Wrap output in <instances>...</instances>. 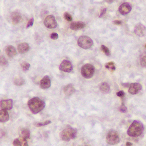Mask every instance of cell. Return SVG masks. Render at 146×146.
Segmentation results:
<instances>
[{"label":"cell","mask_w":146,"mask_h":146,"mask_svg":"<svg viewBox=\"0 0 146 146\" xmlns=\"http://www.w3.org/2000/svg\"><path fill=\"white\" fill-rule=\"evenodd\" d=\"M63 17H64V19L66 21H69V22L72 21L73 20V17H72V15L69 13H68V12H65V13H64Z\"/></svg>","instance_id":"obj_27"},{"label":"cell","mask_w":146,"mask_h":146,"mask_svg":"<svg viewBox=\"0 0 146 146\" xmlns=\"http://www.w3.org/2000/svg\"><path fill=\"white\" fill-rule=\"evenodd\" d=\"M99 89L103 93H108L110 91L109 85L106 82H103L100 85Z\"/></svg>","instance_id":"obj_21"},{"label":"cell","mask_w":146,"mask_h":146,"mask_svg":"<svg viewBox=\"0 0 146 146\" xmlns=\"http://www.w3.org/2000/svg\"><path fill=\"white\" fill-rule=\"evenodd\" d=\"M134 32L136 35L139 37L146 36V27L141 23L137 24L134 29Z\"/></svg>","instance_id":"obj_9"},{"label":"cell","mask_w":146,"mask_h":146,"mask_svg":"<svg viewBox=\"0 0 146 146\" xmlns=\"http://www.w3.org/2000/svg\"><path fill=\"white\" fill-rule=\"evenodd\" d=\"M31 137V133L30 131L27 129H24L21 133L20 139L22 142H24L25 141H27V140L30 139Z\"/></svg>","instance_id":"obj_18"},{"label":"cell","mask_w":146,"mask_h":146,"mask_svg":"<svg viewBox=\"0 0 146 146\" xmlns=\"http://www.w3.org/2000/svg\"><path fill=\"white\" fill-rule=\"evenodd\" d=\"M12 23L15 25H18L23 21V19L22 16L19 13H14L12 15Z\"/></svg>","instance_id":"obj_16"},{"label":"cell","mask_w":146,"mask_h":146,"mask_svg":"<svg viewBox=\"0 0 146 146\" xmlns=\"http://www.w3.org/2000/svg\"><path fill=\"white\" fill-rule=\"evenodd\" d=\"M101 50L106 55L108 56H110V51L106 46H105L104 45H101Z\"/></svg>","instance_id":"obj_26"},{"label":"cell","mask_w":146,"mask_h":146,"mask_svg":"<svg viewBox=\"0 0 146 146\" xmlns=\"http://www.w3.org/2000/svg\"><path fill=\"white\" fill-rule=\"evenodd\" d=\"M5 52L6 54L10 57L13 58L17 54V51L15 48L12 45H9L5 49Z\"/></svg>","instance_id":"obj_19"},{"label":"cell","mask_w":146,"mask_h":146,"mask_svg":"<svg viewBox=\"0 0 146 146\" xmlns=\"http://www.w3.org/2000/svg\"><path fill=\"white\" fill-rule=\"evenodd\" d=\"M51 123V121L50 120H47L43 122H35L34 123V125L36 127H43V126H46V125L50 124Z\"/></svg>","instance_id":"obj_24"},{"label":"cell","mask_w":146,"mask_h":146,"mask_svg":"<svg viewBox=\"0 0 146 146\" xmlns=\"http://www.w3.org/2000/svg\"><path fill=\"white\" fill-rule=\"evenodd\" d=\"M13 100L12 99L4 100L1 101V110H9L13 108Z\"/></svg>","instance_id":"obj_13"},{"label":"cell","mask_w":146,"mask_h":146,"mask_svg":"<svg viewBox=\"0 0 146 146\" xmlns=\"http://www.w3.org/2000/svg\"><path fill=\"white\" fill-rule=\"evenodd\" d=\"M124 94H125V93H124V92L123 91H120L117 93V95L118 97H121V98L123 97L124 96Z\"/></svg>","instance_id":"obj_34"},{"label":"cell","mask_w":146,"mask_h":146,"mask_svg":"<svg viewBox=\"0 0 146 146\" xmlns=\"http://www.w3.org/2000/svg\"></svg>","instance_id":"obj_42"},{"label":"cell","mask_w":146,"mask_h":146,"mask_svg":"<svg viewBox=\"0 0 146 146\" xmlns=\"http://www.w3.org/2000/svg\"><path fill=\"white\" fill-rule=\"evenodd\" d=\"M85 23L82 21H74L70 24V28L73 31H78L85 28Z\"/></svg>","instance_id":"obj_14"},{"label":"cell","mask_w":146,"mask_h":146,"mask_svg":"<svg viewBox=\"0 0 146 146\" xmlns=\"http://www.w3.org/2000/svg\"><path fill=\"white\" fill-rule=\"evenodd\" d=\"M106 8H104L101 10V13H100V15H99V18H101L103 17L106 12Z\"/></svg>","instance_id":"obj_35"},{"label":"cell","mask_w":146,"mask_h":146,"mask_svg":"<svg viewBox=\"0 0 146 146\" xmlns=\"http://www.w3.org/2000/svg\"><path fill=\"white\" fill-rule=\"evenodd\" d=\"M25 83V80L22 77L20 76H16L14 80V83L16 86H20L24 85Z\"/></svg>","instance_id":"obj_22"},{"label":"cell","mask_w":146,"mask_h":146,"mask_svg":"<svg viewBox=\"0 0 146 146\" xmlns=\"http://www.w3.org/2000/svg\"><path fill=\"white\" fill-rule=\"evenodd\" d=\"M122 85L124 87H128L129 86H130L129 83H123V84H122Z\"/></svg>","instance_id":"obj_37"},{"label":"cell","mask_w":146,"mask_h":146,"mask_svg":"<svg viewBox=\"0 0 146 146\" xmlns=\"http://www.w3.org/2000/svg\"><path fill=\"white\" fill-rule=\"evenodd\" d=\"M30 111L33 114H37L43 110L45 106V103L38 97H34L27 103Z\"/></svg>","instance_id":"obj_1"},{"label":"cell","mask_w":146,"mask_h":146,"mask_svg":"<svg viewBox=\"0 0 146 146\" xmlns=\"http://www.w3.org/2000/svg\"><path fill=\"white\" fill-rule=\"evenodd\" d=\"M8 65V62L7 60V59L3 57V56H1V65L3 66H7Z\"/></svg>","instance_id":"obj_29"},{"label":"cell","mask_w":146,"mask_h":146,"mask_svg":"<svg viewBox=\"0 0 146 146\" xmlns=\"http://www.w3.org/2000/svg\"><path fill=\"white\" fill-rule=\"evenodd\" d=\"M63 90L65 95L68 97L71 96L74 93L75 91L73 85L71 83L65 86L63 88Z\"/></svg>","instance_id":"obj_15"},{"label":"cell","mask_w":146,"mask_h":146,"mask_svg":"<svg viewBox=\"0 0 146 146\" xmlns=\"http://www.w3.org/2000/svg\"><path fill=\"white\" fill-rule=\"evenodd\" d=\"M78 45L84 49H88L92 46L93 41L88 36H82L80 37L78 40Z\"/></svg>","instance_id":"obj_5"},{"label":"cell","mask_w":146,"mask_h":146,"mask_svg":"<svg viewBox=\"0 0 146 146\" xmlns=\"http://www.w3.org/2000/svg\"><path fill=\"white\" fill-rule=\"evenodd\" d=\"M126 146H132L133 145V144L130 142H127L126 143Z\"/></svg>","instance_id":"obj_38"},{"label":"cell","mask_w":146,"mask_h":146,"mask_svg":"<svg viewBox=\"0 0 146 146\" xmlns=\"http://www.w3.org/2000/svg\"><path fill=\"white\" fill-rule=\"evenodd\" d=\"M141 65L142 67L146 68V55L143 56L141 60Z\"/></svg>","instance_id":"obj_31"},{"label":"cell","mask_w":146,"mask_h":146,"mask_svg":"<svg viewBox=\"0 0 146 146\" xmlns=\"http://www.w3.org/2000/svg\"><path fill=\"white\" fill-rule=\"evenodd\" d=\"M113 24L114 25H122V21L121 20H115L113 21Z\"/></svg>","instance_id":"obj_36"},{"label":"cell","mask_w":146,"mask_h":146,"mask_svg":"<svg viewBox=\"0 0 146 146\" xmlns=\"http://www.w3.org/2000/svg\"><path fill=\"white\" fill-rule=\"evenodd\" d=\"M105 67L110 72H113L115 71V66L113 62H110L106 63L105 65Z\"/></svg>","instance_id":"obj_23"},{"label":"cell","mask_w":146,"mask_h":146,"mask_svg":"<svg viewBox=\"0 0 146 146\" xmlns=\"http://www.w3.org/2000/svg\"><path fill=\"white\" fill-rule=\"evenodd\" d=\"M78 146H91L90 145H79Z\"/></svg>","instance_id":"obj_40"},{"label":"cell","mask_w":146,"mask_h":146,"mask_svg":"<svg viewBox=\"0 0 146 146\" xmlns=\"http://www.w3.org/2000/svg\"><path fill=\"white\" fill-rule=\"evenodd\" d=\"M77 135V129L68 125L60 133V137L62 140L68 142L71 139H74Z\"/></svg>","instance_id":"obj_3"},{"label":"cell","mask_w":146,"mask_h":146,"mask_svg":"<svg viewBox=\"0 0 146 146\" xmlns=\"http://www.w3.org/2000/svg\"><path fill=\"white\" fill-rule=\"evenodd\" d=\"M17 49L20 54H25L29 51L30 46L27 43H22L18 45Z\"/></svg>","instance_id":"obj_17"},{"label":"cell","mask_w":146,"mask_h":146,"mask_svg":"<svg viewBox=\"0 0 146 146\" xmlns=\"http://www.w3.org/2000/svg\"><path fill=\"white\" fill-rule=\"evenodd\" d=\"M145 48H146V44H145Z\"/></svg>","instance_id":"obj_41"},{"label":"cell","mask_w":146,"mask_h":146,"mask_svg":"<svg viewBox=\"0 0 146 146\" xmlns=\"http://www.w3.org/2000/svg\"><path fill=\"white\" fill-rule=\"evenodd\" d=\"M45 26L49 29H54L57 27V24L55 16L49 15L45 17L44 21Z\"/></svg>","instance_id":"obj_7"},{"label":"cell","mask_w":146,"mask_h":146,"mask_svg":"<svg viewBox=\"0 0 146 146\" xmlns=\"http://www.w3.org/2000/svg\"><path fill=\"white\" fill-rule=\"evenodd\" d=\"M95 69L91 64H86L81 67V74L86 79H91L93 76Z\"/></svg>","instance_id":"obj_6"},{"label":"cell","mask_w":146,"mask_h":146,"mask_svg":"<svg viewBox=\"0 0 146 146\" xmlns=\"http://www.w3.org/2000/svg\"><path fill=\"white\" fill-rule=\"evenodd\" d=\"M50 38L53 40H57L58 38V34L56 33H53L51 34Z\"/></svg>","instance_id":"obj_33"},{"label":"cell","mask_w":146,"mask_h":146,"mask_svg":"<svg viewBox=\"0 0 146 146\" xmlns=\"http://www.w3.org/2000/svg\"><path fill=\"white\" fill-rule=\"evenodd\" d=\"M23 146H29L27 141H25L23 143Z\"/></svg>","instance_id":"obj_39"},{"label":"cell","mask_w":146,"mask_h":146,"mask_svg":"<svg viewBox=\"0 0 146 146\" xmlns=\"http://www.w3.org/2000/svg\"><path fill=\"white\" fill-rule=\"evenodd\" d=\"M144 130V127L141 122L134 121L128 129L127 134L132 137H138L140 136Z\"/></svg>","instance_id":"obj_2"},{"label":"cell","mask_w":146,"mask_h":146,"mask_svg":"<svg viewBox=\"0 0 146 146\" xmlns=\"http://www.w3.org/2000/svg\"><path fill=\"white\" fill-rule=\"evenodd\" d=\"M119 110H120L121 112H122V113H125L127 111V106L124 104H123L121 105V106L119 107Z\"/></svg>","instance_id":"obj_30"},{"label":"cell","mask_w":146,"mask_h":146,"mask_svg":"<svg viewBox=\"0 0 146 146\" xmlns=\"http://www.w3.org/2000/svg\"><path fill=\"white\" fill-rule=\"evenodd\" d=\"M132 10V7L130 3L128 2L123 3L120 6L119 11L120 13L124 15L129 13Z\"/></svg>","instance_id":"obj_10"},{"label":"cell","mask_w":146,"mask_h":146,"mask_svg":"<svg viewBox=\"0 0 146 146\" xmlns=\"http://www.w3.org/2000/svg\"><path fill=\"white\" fill-rule=\"evenodd\" d=\"M9 115L7 110H1L0 111V122L1 123L6 122L9 120Z\"/></svg>","instance_id":"obj_20"},{"label":"cell","mask_w":146,"mask_h":146,"mask_svg":"<svg viewBox=\"0 0 146 146\" xmlns=\"http://www.w3.org/2000/svg\"><path fill=\"white\" fill-rule=\"evenodd\" d=\"M121 141L120 135L116 130L112 129L109 131L106 135V141L107 144L111 145H117Z\"/></svg>","instance_id":"obj_4"},{"label":"cell","mask_w":146,"mask_h":146,"mask_svg":"<svg viewBox=\"0 0 146 146\" xmlns=\"http://www.w3.org/2000/svg\"><path fill=\"white\" fill-rule=\"evenodd\" d=\"M142 89V86L140 83H132L130 84L128 92L132 95L136 94Z\"/></svg>","instance_id":"obj_11"},{"label":"cell","mask_w":146,"mask_h":146,"mask_svg":"<svg viewBox=\"0 0 146 146\" xmlns=\"http://www.w3.org/2000/svg\"><path fill=\"white\" fill-rule=\"evenodd\" d=\"M21 66L22 68V69L23 71H28L29 70V68L31 66V65L28 62H23L21 63Z\"/></svg>","instance_id":"obj_25"},{"label":"cell","mask_w":146,"mask_h":146,"mask_svg":"<svg viewBox=\"0 0 146 146\" xmlns=\"http://www.w3.org/2000/svg\"><path fill=\"white\" fill-rule=\"evenodd\" d=\"M13 146H23V142L20 139H15L13 142Z\"/></svg>","instance_id":"obj_28"},{"label":"cell","mask_w":146,"mask_h":146,"mask_svg":"<svg viewBox=\"0 0 146 146\" xmlns=\"http://www.w3.org/2000/svg\"><path fill=\"white\" fill-rule=\"evenodd\" d=\"M61 71L65 72L70 73L73 71V67L71 62L67 60H64L60 64L59 68Z\"/></svg>","instance_id":"obj_8"},{"label":"cell","mask_w":146,"mask_h":146,"mask_svg":"<svg viewBox=\"0 0 146 146\" xmlns=\"http://www.w3.org/2000/svg\"><path fill=\"white\" fill-rule=\"evenodd\" d=\"M33 23H34V19L32 18L29 21L28 23H27V25L26 26L27 29L29 28L30 27L32 26L33 25Z\"/></svg>","instance_id":"obj_32"},{"label":"cell","mask_w":146,"mask_h":146,"mask_svg":"<svg viewBox=\"0 0 146 146\" xmlns=\"http://www.w3.org/2000/svg\"><path fill=\"white\" fill-rule=\"evenodd\" d=\"M51 85V81L49 76H45L40 81V88L43 89H46L49 88Z\"/></svg>","instance_id":"obj_12"}]
</instances>
